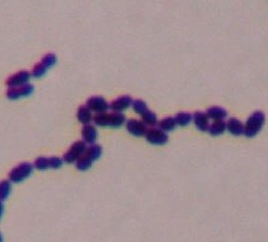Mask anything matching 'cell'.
<instances>
[{
    "label": "cell",
    "instance_id": "cell-25",
    "mask_svg": "<svg viewBox=\"0 0 268 242\" xmlns=\"http://www.w3.org/2000/svg\"><path fill=\"white\" fill-rule=\"evenodd\" d=\"M3 212H4V204H3V202L2 201H0V221L2 219Z\"/></svg>",
    "mask_w": 268,
    "mask_h": 242
},
{
    "label": "cell",
    "instance_id": "cell-13",
    "mask_svg": "<svg viewBox=\"0 0 268 242\" xmlns=\"http://www.w3.org/2000/svg\"><path fill=\"white\" fill-rule=\"evenodd\" d=\"M133 101V99L130 96H122L111 102L110 108L114 112H121L132 106Z\"/></svg>",
    "mask_w": 268,
    "mask_h": 242
},
{
    "label": "cell",
    "instance_id": "cell-24",
    "mask_svg": "<svg viewBox=\"0 0 268 242\" xmlns=\"http://www.w3.org/2000/svg\"><path fill=\"white\" fill-rule=\"evenodd\" d=\"M132 107L134 109V112H136L137 114L142 115L144 114L148 111V105L146 102H144L142 100H135L132 102Z\"/></svg>",
    "mask_w": 268,
    "mask_h": 242
},
{
    "label": "cell",
    "instance_id": "cell-4",
    "mask_svg": "<svg viewBox=\"0 0 268 242\" xmlns=\"http://www.w3.org/2000/svg\"><path fill=\"white\" fill-rule=\"evenodd\" d=\"M57 56L54 54L49 53L43 57L40 62H38L33 67L31 75L36 79H39L46 74L48 70L53 67L57 63Z\"/></svg>",
    "mask_w": 268,
    "mask_h": 242
},
{
    "label": "cell",
    "instance_id": "cell-14",
    "mask_svg": "<svg viewBox=\"0 0 268 242\" xmlns=\"http://www.w3.org/2000/svg\"><path fill=\"white\" fill-rule=\"evenodd\" d=\"M194 122H195V127L197 128L198 130L201 132H207L209 128V118L207 117L206 112H195L193 116Z\"/></svg>",
    "mask_w": 268,
    "mask_h": 242
},
{
    "label": "cell",
    "instance_id": "cell-2",
    "mask_svg": "<svg viewBox=\"0 0 268 242\" xmlns=\"http://www.w3.org/2000/svg\"><path fill=\"white\" fill-rule=\"evenodd\" d=\"M92 121L96 125L100 127L119 128L126 122V117L121 112H103L95 115Z\"/></svg>",
    "mask_w": 268,
    "mask_h": 242
},
{
    "label": "cell",
    "instance_id": "cell-1",
    "mask_svg": "<svg viewBox=\"0 0 268 242\" xmlns=\"http://www.w3.org/2000/svg\"><path fill=\"white\" fill-rule=\"evenodd\" d=\"M102 154V147L100 144H92L87 147L85 153L76 161V168L80 171H86L92 167L94 161L98 160Z\"/></svg>",
    "mask_w": 268,
    "mask_h": 242
},
{
    "label": "cell",
    "instance_id": "cell-18",
    "mask_svg": "<svg viewBox=\"0 0 268 242\" xmlns=\"http://www.w3.org/2000/svg\"><path fill=\"white\" fill-rule=\"evenodd\" d=\"M76 116H77L78 121H80V123H83L84 125L89 124L93 118L92 112L86 105H82L79 107Z\"/></svg>",
    "mask_w": 268,
    "mask_h": 242
},
{
    "label": "cell",
    "instance_id": "cell-15",
    "mask_svg": "<svg viewBox=\"0 0 268 242\" xmlns=\"http://www.w3.org/2000/svg\"><path fill=\"white\" fill-rule=\"evenodd\" d=\"M81 133H82L84 141L90 144H94V142L97 141V136H98L97 128H95V126L89 124V123L83 126Z\"/></svg>",
    "mask_w": 268,
    "mask_h": 242
},
{
    "label": "cell",
    "instance_id": "cell-19",
    "mask_svg": "<svg viewBox=\"0 0 268 242\" xmlns=\"http://www.w3.org/2000/svg\"><path fill=\"white\" fill-rule=\"evenodd\" d=\"M226 130V123L223 121H214L209 125L208 132L212 136H220Z\"/></svg>",
    "mask_w": 268,
    "mask_h": 242
},
{
    "label": "cell",
    "instance_id": "cell-20",
    "mask_svg": "<svg viewBox=\"0 0 268 242\" xmlns=\"http://www.w3.org/2000/svg\"><path fill=\"white\" fill-rule=\"evenodd\" d=\"M12 182L9 180L0 181V201H6L12 192Z\"/></svg>",
    "mask_w": 268,
    "mask_h": 242
},
{
    "label": "cell",
    "instance_id": "cell-8",
    "mask_svg": "<svg viewBox=\"0 0 268 242\" xmlns=\"http://www.w3.org/2000/svg\"><path fill=\"white\" fill-rule=\"evenodd\" d=\"M33 91H34V86L32 84L26 83L22 86L9 87L6 95L9 100L16 101L18 99L30 96L33 94Z\"/></svg>",
    "mask_w": 268,
    "mask_h": 242
},
{
    "label": "cell",
    "instance_id": "cell-6",
    "mask_svg": "<svg viewBox=\"0 0 268 242\" xmlns=\"http://www.w3.org/2000/svg\"><path fill=\"white\" fill-rule=\"evenodd\" d=\"M86 149H87V145L84 141H75L67 149V151L64 154L63 160L68 164L76 162L80 159V157L84 154Z\"/></svg>",
    "mask_w": 268,
    "mask_h": 242
},
{
    "label": "cell",
    "instance_id": "cell-3",
    "mask_svg": "<svg viewBox=\"0 0 268 242\" xmlns=\"http://www.w3.org/2000/svg\"><path fill=\"white\" fill-rule=\"evenodd\" d=\"M265 123V115L261 111H257L249 116L244 126V134L249 138H254L262 130Z\"/></svg>",
    "mask_w": 268,
    "mask_h": 242
},
{
    "label": "cell",
    "instance_id": "cell-16",
    "mask_svg": "<svg viewBox=\"0 0 268 242\" xmlns=\"http://www.w3.org/2000/svg\"><path fill=\"white\" fill-rule=\"evenodd\" d=\"M226 128L234 136L243 135L244 133V125L238 118H230L226 123Z\"/></svg>",
    "mask_w": 268,
    "mask_h": 242
},
{
    "label": "cell",
    "instance_id": "cell-11",
    "mask_svg": "<svg viewBox=\"0 0 268 242\" xmlns=\"http://www.w3.org/2000/svg\"><path fill=\"white\" fill-rule=\"evenodd\" d=\"M31 73L27 70H22L19 72L15 73L14 75H11L7 80L6 84L9 87L22 86L24 84L28 83L30 80Z\"/></svg>",
    "mask_w": 268,
    "mask_h": 242
},
{
    "label": "cell",
    "instance_id": "cell-10",
    "mask_svg": "<svg viewBox=\"0 0 268 242\" xmlns=\"http://www.w3.org/2000/svg\"><path fill=\"white\" fill-rule=\"evenodd\" d=\"M145 137H146V140L150 144H156V145H162L166 144L169 140V137L166 133L160 128H152L148 129Z\"/></svg>",
    "mask_w": 268,
    "mask_h": 242
},
{
    "label": "cell",
    "instance_id": "cell-17",
    "mask_svg": "<svg viewBox=\"0 0 268 242\" xmlns=\"http://www.w3.org/2000/svg\"><path fill=\"white\" fill-rule=\"evenodd\" d=\"M207 117L214 121H223L228 116V112L224 108L218 106H213L207 110Z\"/></svg>",
    "mask_w": 268,
    "mask_h": 242
},
{
    "label": "cell",
    "instance_id": "cell-23",
    "mask_svg": "<svg viewBox=\"0 0 268 242\" xmlns=\"http://www.w3.org/2000/svg\"><path fill=\"white\" fill-rule=\"evenodd\" d=\"M142 121L147 126H155L157 123V117L155 112L148 109L144 114L141 116Z\"/></svg>",
    "mask_w": 268,
    "mask_h": 242
},
{
    "label": "cell",
    "instance_id": "cell-26",
    "mask_svg": "<svg viewBox=\"0 0 268 242\" xmlns=\"http://www.w3.org/2000/svg\"><path fill=\"white\" fill-rule=\"evenodd\" d=\"M0 242H3V238H2V233L0 232Z\"/></svg>",
    "mask_w": 268,
    "mask_h": 242
},
{
    "label": "cell",
    "instance_id": "cell-7",
    "mask_svg": "<svg viewBox=\"0 0 268 242\" xmlns=\"http://www.w3.org/2000/svg\"><path fill=\"white\" fill-rule=\"evenodd\" d=\"M63 164L64 160L59 157H39L36 159L33 166L38 170H57L62 167Z\"/></svg>",
    "mask_w": 268,
    "mask_h": 242
},
{
    "label": "cell",
    "instance_id": "cell-9",
    "mask_svg": "<svg viewBox=\"0 0 268 242\" xmlns=\"http://www.w3.org/2000/svg\"><path fill=\"white\" fill-rule=\"evenodd\" d=\"M86 106L91 112H96V114L106 112L110 108V104L102 96H92L88 99Z\"/></svg>",
    "mask_w": 268,
    "mask_h": 242
},
{
    "label": "cell",
    "instance_id": "cell-21",
    "mask_svg": "<svg viewBox=\"0 0 268 242\" xmlns=\"http://www.w3.org/2000/svg\"><path fill=\"white\" fill-rule=\"evenodd\" d=\"M158 125L159 128L164 132H170L176 128L177 123L174 117H168L161 120L158 123Z\"/></svg>",
    "mask_w": 268,
    "mask_h": 242
},
{
    "label": "cell",
    "instance_id": "cell-22",
    "mask_svg": "<svg viewBox=\"0 0 268 242\" xmlns=\"http://www.w3.org/2000/svg\"><path fill=\"white\" fill-rule=\"evenodd\" d=\"M174 119L176 121L177 124L185 127L191 123V121L193 120V116L190 112H179L176 115V117H174Z\"/></svg>",
    "mask_w": 268,
    "mask_h": 242
},
{
    "label": "cell",
    "instance_id": "cell-12",
    "mask_svg": "<svg viewBox=\"0 0 268 242\" xmlns=\"http://www.w3.org/2000/svg\"><path fill=\"white\" fill-rule=\"evenodd\" d=\"M127 129L132 135L134 137H143L146 134L148 128L142 121L130 119L127 122Z\"/></svg>",
    "mask_w": 268,
    "mask_h": 242
},
{
    "label": "cell",
    "instance_id": "cell-5",
    "mask_svg": "<svg viewBox=\"0 0 268 242\" xmlns=\"http://www.w3.org/2000/svg\"><path fill=\"white\" fill-rule=\"evenodd\" d=\"M33 171V165L29 162H22L10 171L8 178L13 183H20L27 180Z\"/></svg>",
    "mask_w": 268,
    "mask_h": 242
}]
</instances>
